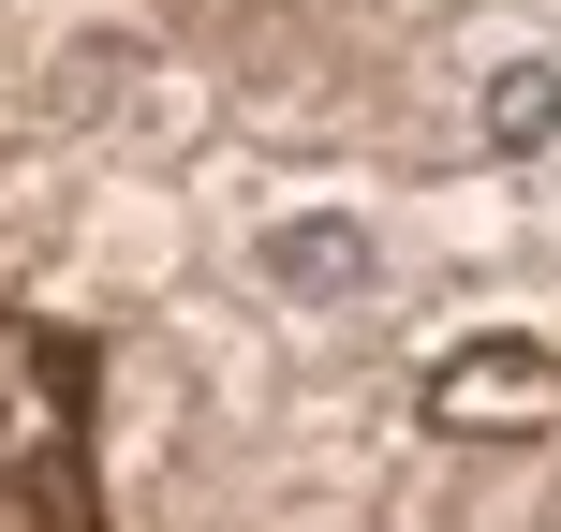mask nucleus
Masks as SVG:
<instances>
[{"mask_svg": "<svg viewBox=\"0 0 561 532\" xmlns=\"http://www.w3.org/2000/svg\"><path fill=\"white\" fill-rule=\"evenodd\" d=\"M428 429H458V444H547L561 429V340L533 326H473V340H444L428 355Z\"/></svg>", "mask_w": 561, "mask_h": 532, "instance_id": "obj_2", "label": "nucleus"}, {"mask_svg": "<svg viewBox=\"0 0 561 532\" xmlns=\"http://www.w3.org/2000/svg\"><path fill=\"white\" fill-rule=\"evenodd\" d=\"M473 148L488 163H561V45H488L473 59Z\"/></svg>", "mask_w": 561, "mask_h": 532, "instance_id": "obj_3", "label": "nucleus"}, {"mask_svg": "<svg viewBox=\"0 0 561 532\" xmlns=\"http://www.w3.org/2000/svg\"><path fill=\"white\" fill-rule=\"evenodd\" d=\"M237 267H252V296L266 310H296V326H355V310H385V223H369L355 193H296V207H266L252 237H237Z\"/></svg>", "mask_w": 561, "mask_h": 532, "instance_id": "obj_1", "label": "nucleus"}]
</instances>
